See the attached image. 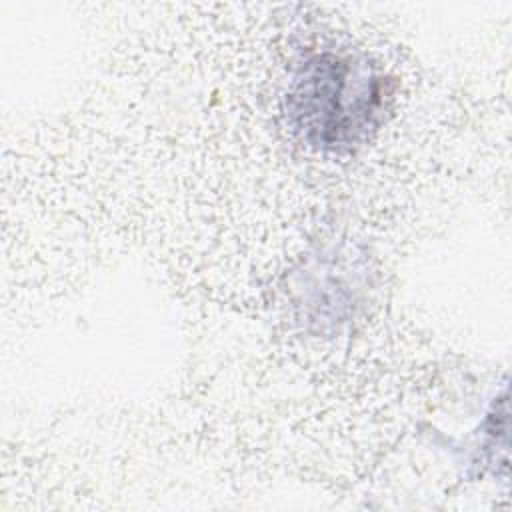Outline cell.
<instances>
[{"instance_id":"6da1fadb","label":"cell","mask_w":512,"mask_h":512,"mask_svg":"<svg viewBox=\"0 0 512 512\" xmlns=\"http://www.w3.org/2000/svg\"><path fill=\"white\" fill-rule=\"evenodd\" d=\"M390 80L360 52L320 50L304 56L286 90V120L320 152H352L384 118Z\"/></svg>"}]
</instances>
